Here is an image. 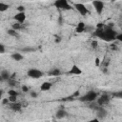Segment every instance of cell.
<instances>
[{
	"mask_svg": "<svg viewBox=\"0 0 122 122\" xmlns=\"http://www.w3.org/2000/svg\"><path fill=\"white\" fill-rule=\"evenodd\" d=\"M13 19L15 21H17V23L19 24H22L25 22L26 20V13L25 12H17L14 16H13Z\"/></svg>",
	"mask_w": 122,
	"mask_h": 122,
	"instance_id": "obj_7",
	"label": "cell"
},
{
	"mask_svg": "<svg viewBox=\"0 0 122 122\" xmlns=\"http://www.w3.org/2000/svg\"><path fill=\"white\" fill-rule=\"evenodd\" d=\"M96 113H97V118H98L99 120L105 118V116L107 115V112H106V110H105L104 108L100 107V106L96 109Z\"/></svg>",
	"mask_w": 122,
	"mask_h": 122,
	"instance_id": "obj_9",
	"label": "cell"
},
{
	"mask_svg": "<svg viewBox=\"0 0 122 122\" xmlns=\"http://www.w3.org/2000/svg\"><path fill=\"white\" fill-rule=\"evenodd\" d=\"M68 73H69V74H73V75H79V74L82 73V70H81L77 65H73V66L71 68V70L68 71Z\"/></svg>",
	"mask_w": 122,
	"mask_h": 122,
	"instance_id": "obj_8",
	"label": "cell"
},
{
	"mask_svg": "<svg viewBox=\"0 0 122 122\" xmlns=\"http://www.w3.org/2000/svg\"><path fill=\"white\" fill-rule=\"evenodd\" d=\"M109 101H110V96H109L108 94H102V95L97 99V105L100 106V107H102L103 105L109 103Z\"/></svg>",
	"mask_w": 122,
	"mask_h": 122,
	"instance_id": "obj_6",
	"label": "cell"
},
{
	"mask_svg": "<svg viewBox=\"0 0 122 122\" xmlns=\"http://www.w3.org/2000/svg\"><path fill=\"white\" fill-rule=\"evenodd\" d=\"M92 5H93V8H94L96 13L97 14H101L103 10H104V2L96 0V1H92Z\"/></svg>",
	"mask_w": 122,
	"mask_h": 122,
	"instance_id": "obj_4",
	"label": "cell"
},
{
	"mask_svg": "<svg viewBox=\"0 0 122 122\" xmlns=\"http://www.w3.org/2000/svg\"><path fill=\"white\" fill-rule=\"evenodd\" d=\"M85 29H86V28H81V27H76V29H75V31H76L77 33H81V32H83V31H85Z\"/></svg>",
	"mask_w": 122,
	"mask_h": 122,
	"instance_id": "obj_21",
	"label": "cell"
},
{
	"mask_svg": "<svg viewBox=\"0 0 122 122\" xmlns=\"http://www.w3.org/2000/svg\"><path fill=\"white\" fill-rule=\"evenodd\" d=\"M22 28V25L21 24H19V23H13L12 25H11V29L12 30H20Z\"/></svg>",
	"mask_w": 122,
	"mask_h": 122,
	"instance_id": "obj_18",
	"label": "cell"
},
{
	"mask_svg": "<svg viewBox=\"0 0 122 122\" xmlns=\"http://www.w3.org/2000/svg\"><path fill=\"white\" fill-rule=\"evenodd\" d=\"M96 98H97V93L95 92H89L85 95L81 96L79 98V100L84 101V102H93V101H95Z\"/></svg>",
	"mask_w": 122,
	"mask_h": 122,
	"instance_id": "obj_1",
	"label": "cell"
},
{
	"mask_svg": "<svg viewBox=\"0 0 122 122\" xmlns=\"http://www.w3.org/2000/svg\"><path fill=\"white\" fill-rule=\"evenodd\" d=\"M88 122H99V119H98V118H93V119L89 120Z\"/></svg>",
	"mask_w": 122,
	"mask_h": 122,
	"instance_id": "obj_31",
	"label": "cell"
},
{
	"mask_svg": "<svg viewBox=\"0 0 122 122\" xmlns=\"http://www.w3.org/2000/svg\"><path fill=\"white\" fill-rule=\"evenodd\" d=\"M51 88V82H43V83L41 84V86H40V90H41L42 92H47V91H49Z\"/></svg>",
	"mask_w": 122,
	"mask_h": 122,
	"instance_id": "obj_11",
	"label": "cell"
},
{
	"mask_svg": "<svg viewBox=\"0 0 122 122\" xmlns=\"http://www.w3.org/2000/svg\"><path fill=\"white\" fill-rule=\"evenodd\" d=\"M9 102L10 103H15L17 101V96H9Z\"/></svg>",
	"mask_w": 122,
	"mask_h": 122,
	"instance_id": "obj_20",
	"label": "cell"
},
{
	"mask_svg": "<svg viewBox=\"0 0 122 122\" xmlns=\"http://www.w3.org/2000/svg\"><path fill=\"white\" fill-rule=\"evenodd\" d=\"M22 91H23L24 92H29V88H28L27 86H22Z\"/></svg>",
	"mask_w": 122,
	"mask_h": 122,
	"instance_id": "obj_27",
	"label": "cell"
},
{
	"mask_svg": "<svg viewBox=\"0 0 122 122\" xmlns=\"http://www.w3.org/2000/svg\"><path fill=\"white\" fill-rule=\"evenodd\" d=\"M2 103H3V105H8L10 102H9L8 98H4V99H2Z\"/></svg>",
	"mask_w": 122,
	"mask_h": 122,
	"instance_id": "obj_25",
	"label": "cell"
},
{
	"mask_svg": "<svg viewBox=\"0 0 122 122\" xmlns=\"http://www.w3.org/2000/svg\"><path fill=\"white\" fill-rule=\"evenodd\" d=\"M3 92H3V90H1V89H0V100L2 99V95H3Z\"/></svg>",
	"mask_w": 122,
	"mask_h": 122,
	"instance_id": "obj_32",
	"label": "cell"
},
{
	"mask_svg": "<svg viewBox=\"0 0 122 122\" xmlns=\"http://www.w3.org/2000/svg\"><path fill=\"white\" fill-rule=\"evenodd\" d=\"M7 33H8L10 36H13V37H17V36H18L17 31H16V30H12V29L8 30H7Z\"/></svg>",
	"mask_w": 122,
	"mask_h": 122,
	"instance_id": "obj_15",
	"label": "cell"
},
{
	"mask_svg": "<svg viewBox=\"0 0 122 122\" xmlns=\"http://www.w3.org/2000/svg\"><path fill=\"white\" fill-rule=\"evenodd\" d=\"M78 95H79V92H76L73 93V96H78Z\"/></svg>",
	"mask_w": 122,
	"mask_h": 122,
	"instance_id": "obj_34",
	"label": "cell"
},
{
	"mask_svg": "<svg viewBox=\"0 0 122 122\" xmlns=\"http://www.w3.org/2000/svg\"><path fill=\"white\" fill-rule=\"evenodd\" d=\"M17 10H18V12H25V8L23 6H19V7H17Z\"/></svg>",
	"mask_w": 122,
	"mask_h": 122,
	"instance_id": "obj_22",
	"label": "cell"
},
{
	"mask_svg": "<svg viewBox=\"0 0 122 122\" xmlns=\"http://www.w3.org/2000/svg\"><path fill=\"white\" fill-rule=\"evenodd\" d=\"M10 56H11V58H12L13 60H15V61H20V60L23 59V55H22L21 53H19V52H14V53H12Z\"/></svg>",
	"mask_w": 122,
	"mask_h": 122,
	"instance_id": "obj_13",
	"label": "cell"
},
{
	"mask_svg": "<svg viewBox=\"0 0 122 122\" xmlns=\"http://www.w3.org/2000/svg\"><path fill=\"white\" fill-rule=\"evenodd\" d=\"M0 76L2 77V79H3V80H9V79H10V72H9L8 71L4 70V71H2V72H1Z\"/></svg>",
	"mask_w": 122,
	"mask_h": 122,
	"instance_id": "obj_14",
	"label": "cell"
},
{
	"mask_svg": "<svg viewBox=\"0 0 122 122\" xmlns=\"http://www.w3.org/2000/svg\"><path fill=\"white\" fill-rule=\"evenodd\" d=\"M60 73H61V71H60L58 69H53V70L50 72V75H52V76H58V75H60Z\"/></svg>",
	"mask_w": 122,
	"mask_h": 122,
	"instance_id": "obj_17",
	"label": "cell"
},
{
	"mask_svg": "<svg viewBox=\"0 0 122 122\" xmlns=\"http://www.w3.org/2000/svg\"><path fill=\"white\" fill-rule=\"evenodd\" d=\"M23 51H33V50H32V49H24Z\"/></svg>",
	"mask_w": 122,
	"mask_h": 122,
	"instance_id": "obj_33",
	"label": "cell"
},
{
	"mask_svg": "<svg viewBox=\"0 0 122 122\" xmlns=\"http://www.w3.org/2000/svg\"><path fill=\"white\" fill-rule=\"evenodd\" d=\"M8 93H9V96H17L18 95V92L15 90H13V89H10L8 92Z\"/></svg>",
	"mask_w": 122,
	"mask_h": 122,
	"instance_id": "obj_19",
	"label": "cell"
},
{
	"mask_svg": "<svg viewBox=\"0 0 122 122\" xmlns=\"http://www.w3.org/2000/svg\"><path fill=\"white\" fill-rule=\"evenodd\" d=\"M28 76L30 77V78H34V79H38V78H41L43 76V72L37 69H30L27 72Z\"/></svg>",
	"mask_w": 122,
	"mask_h": 122,
	"instance_id": "obj_3",
	"label": "cell"
},
{
	"mask_svg": "<svg viewBox=\"0 0 122 122\" xmlns=\"http://www.w3.org/2000/svg\"><path fill=\"white\" fill-rule=\"evenodd\" d=\"M77 27H81V28H86V25H85V23H84V22H79V23H78V25H77Z\"/></svg>",
	"mask_w": 122,
	"mask_h": 122,
	"instance_id": "obj_26",
	"label": "cell"
},
{
	"mask_svg": "<svg viewBox=\"0 0 122 122\" xmlns=\"http://www.w3.org/2000/svg\"><path fill=\"white\" fill-rule=\"evenodd\" d=\"M113 95H114V96H116V97H118V98H121V97H122V92H117V93H114Z\"/></svg>",
	"mask_w": 122,
	"mask_h": 122,
	"instance_id": "obj_29",
	"label": "cell"
},
{
	"mask_svg": "<svg viewBox=\"0 0 122 122\" xmlns=\"http://www.w3.org/2000/svg\"><path fill=\"white\" fill-rule=\"evenodd\" d=\"M4 52H5V46L0 43V53H4Z\"/></svg>",
	"mask_w": 122,
	"mask_h": 122,
	"instance_id": "obj_23",
	"label": "cell"
},
{
	"mask_svg": "<svg viewBox=\"0 0 122 122\" xmlns=\"http://www.w3.org/2000/svg\"><path fill=\"white\" fill-rule=\"evenodd\" d=\"M9 9V5H7L6 3H3V2H0V12H3V11H6L7 10Z\"/></svg>",
	"mask_w": 122,
	"mask_h": 122,
	"instance_id": "obj_16",
	"label": "cell"
},
{
	"mask_svg": "<svg viewBox=\"0 0 122 122\" xmlns=\"http://www.w3.org/2000/svg\"><path fill=\"white\" fill-rule=\"evenodd\" d=\"M10 109H11L12 111H14V112H19V111H21V109H22V105H21L20 103H18V102L11 103V104L10 105Z\"/></svg>",
	"mask_w": 122,
	"mask_h": 122,
	"instance_id": "obj_12",
	"label": "cell"
},
{
	"mask_svg": "<svg viewBox=\"0 0 122 122\" xmlns=\"http://www.w3.org/2000/svg\"><path fill=\"white\" fill-rule=\"evenodd\" d=\"M0 81H3V79H2V77L0 76Z\"/></svg>",
	"mask_w": 122,
	"mask_h": 122,
	"instance_id": "obj_36",
	"label": "cell"
},
{
	"mask_svg": "<svg viewBox=\"0 0 122 122\" xmlns=\"http://www.w3.org/2000/svg\"><path fill=\"white\" fill-rule=\"evenodd\" d=\"M67 112L64 110V109H59L57 112H56V113H55V117L57 118V119H62V118H64V117H66L67 116Z\"/></svg>",
	"mask_w": 122,
	"mask_h": 122,
	"instance_id": "obj_10",
	"label": "cell"
},
{
	"mask_svg": "<svg viewBox=\"0 0 122 122\" xmlns=\"http://www.w3.org/2000/svg\"><path fill=\"white\" fill-rule=\"evenodd\" d=\"M30 96L33 97V98H35V97H37V93L35 92H30Z\"/></svg>",
	"mask_w": 122,
	"mask_h": 122,
	"instance_id": "obj_30",
	"label": "cell"
},
{
	"mask_svg": "<svg viewBox=\"0 0 122 122\" xmlns=\"http://www.w3.org/2000/svg\"><path fill=\"white\" fill-rule=\"evenodd\" d=\"M59 24H62V17H59Z\"/></svg>",
	"mask_w": 122,
	"mask_h": 122,
	"instance_id": "obj_35",
	"label": "cell"
},
{
	"mask_svg": "<svg viewBox=\"0 0 122 122\" xmlns=\"http://www.w3.org/2000/svg\"><path fill=\"white\" fill-rule=\"evenodd\" d=\"M74 7H75V9L78 10V12H79L81 15H86V14L89 13L88 9H87L86 6H85L84 4H82V3H76V4H74Z\"/></svg>",
	"mask_w": 122,
	"mask_h": 122,
	"instance_id": "obj_5",
	"label": "cell"
},
{
	"mask_svg": "<svg viewBox=\"0 0 122 122\" xmlns=\"http://www.w3.org/2000/svg\"><path fill=\"white\" fill-rule=\"evenodd\" d=\"M92 47L93 49H95V48L97 47V41H92Z\"/></svg>",
	"mask_w": 122,
	"mask_h": 122,
	"instance_id": "obj_28",
	"label": "cell"
},
{
	"mask_svg": "<svg viewBox=\"0 0 122 122\" xmlns=\"http://www.w3.org/2000/svg\"><path fill=\"white\" fill-rule=\"evenodd\" d=\"M100 64H101L100 59H99L98 57H96V58H95V66H96V67H99V66H100Z\"/></svg>",
	"mask_w": 122,
	"mask_h": 122,
	"instance_id": "obj_24",
	"label": "cell"
},
{
	"mask_svg": "<svg viewBox=\"0 0 122 122\" xmlns=\"http://www.w3.org/2000/svg\"><path fill=\"white\" fill-rule=\"evenodd\" d=\"M53 5L58 8V9H62V10H71L72 8L71 7V5H69L67 0H57L53 3Z\"/></svg>",
	"mask_w": 122,
	"mask_h": 122,
	"instance_id": "obj_2",
	"label": "cell"
}]
</instances>
